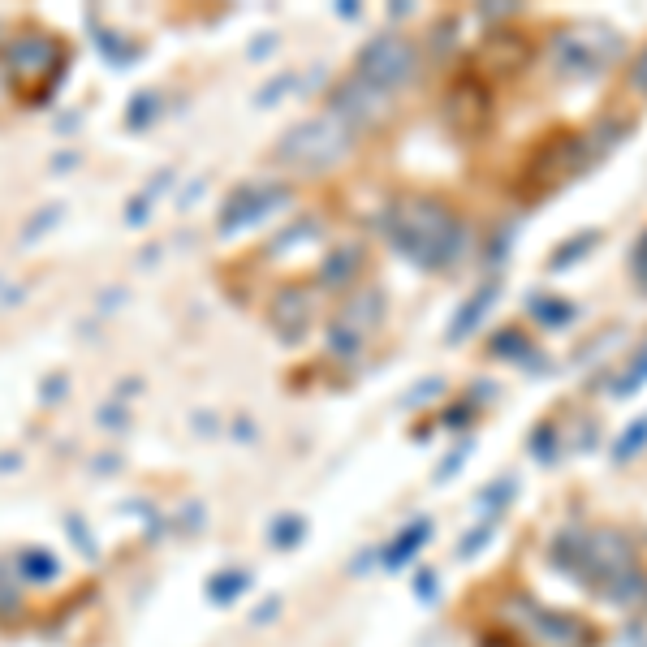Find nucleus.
<instances>
[{"label": "nucleus", "mask_w": 647, "mask_h": 647, "mask_svg": "<svg viewBox=\"0 0 647 647\" xmlns=\"http://www.w3.org/2000/svg\"><path fill=\"white\" fill-rule=\"evenodd\" d=\"M553 561L578 583H591L613 604H639L647 600V574L639 570L635 548L622 531L596 527V531H566L553 548Z\"/></svg>", "instance_id": "1"}, {"label": "nucleus", "mask_w": 647, "mask_h": 647, "mask_svg": "<svg viewBox=\"0 0 647 647\" xmlns=\"http://www.w3.org/2000/svg\"><path fill=\"white\" fill-rule=\"evenodd\" d=\"M363 264H367V251H363L359 242L333 246V251H328V259L320 264V285L324 289H350L354 281H359Z\"/></svg>", "instance_id": "13"}, {"label": "nucleus", "mask_w": 647, "mask_h": 647, "mask_svg": "<svg viewBox=\"0 0 647 647\" xmlns=\"http://www.w3.org/2000/svg\"><path fill=\"white\" fill-rule=\"evenodd\" d=\"M5 65H9V78H57L61 70V44L52 35H13L5 44Z\"/></svg>", "instance_id": "9"}, {"label": "nucleus", "mask_w": 647, "mask_h": 647, "mask_svg": "<svg viewBox=\"0 0 647 647\" xmlns=\"http://www.w3.org/2000/svg\"><path fill=\"white\" fill-rule=\"evenodd\" d=\"M497 294H501V281H488L484 289H479V294L458 311V320L449 324V341H466V337H471V328L484 320V311L492 307V302H497Z\"/></svg>", "instance_id": "15"}, {"label": "nucleus", "mask_w": 647, "mask_h": 647, "mask_svg": "<svg viewBox=\"0 0 647 647\" xmlns=\"http://www.w3.org/2000/svg\"><path fill=\"white\" fill-rule=\"evenodd\" d=\"M384 238L419 268H445L458 259L466 229L440 195H406L384 212Z\"/></svg>", "instance_id": "2"}, {"label": "nucleus", "mask_w": 647, "mask_h": 647, "mask_svg": "<svg viewBox=\"0 0 647 647\" xmlns=\"http://www.w3.org/2000/svg\"><path fill=\"white\" fill-rule=\"evenodd\" d=\"M535 315H540V324H548V328H566L578 315V307L566 298H540L535 302Z\"/></svg>", "instance_id": "17"}, {"label": "nucleus", "mask_w": 647, "mask_h": 647, "mask_svg": "<svg viewBox=\"0 0 647 647\" xmlns=\"http://www.w3.org/2000/svg\"><path fill=\"white\" fill-rule=\"evenodd\" d=\"M415 70H419V48L410 44L406 35H393V31L367 39L359 61H354V78L371 82V87L384 91V95L406 87V82L415 78Z\"/></svg>", "instance_id": "7"}, {"label": "nucleus", "mask_w": 647, "mask_h": 647, "mask_svg": "<svg viewBox=\"0 0 647 647\" xmlns=\"http://www.w3.org/2000/svg\"><path fill=\"white\" fill-rule=\"evenodd\" d=\"M423 540H428V522H419V527H410V531L402 535V540L393 544V553H389V566H402V561H406L410 553H415V548H419Z\"/></svg>", "instance_id": "21"}, {"label": "nucleus", "mask_w": 647, "mask_h": 647, "mask_svg": "<svg viewBox=\"0 0 647 647\" xmlns=\"http://www.w3.org/2000/svg\"><path fill=\"white\" fill-rule=\"evenodd\" d=\"M466 415H471V406H458V410H445V423H449V428H462V423H466Z\"/></svg>", "instance_id": "25"}, {"label": "nucleus", "mask_w": 647, "mask_h": 647, "mask_svg": "<svg viewBox=\"0 0 647 647\" xmlns=\"http://www.w3.org/2000/svg\"><path fill=\"white\" fill-rule=\"evenodd\" d=\"M647 445V415H639L635 423H630V428L622 432V436H617V445H613V458L617 462H630V458H635V453Z\"/></svg>", "instance_id": "18"}, {"label": "nucleus", "mask_w": 647, "mask_h": 647, "mask_svg": "<svg viewBox=\"0 0 647 647\" xmlns=\"http://www.w3.org/2000/svg\"><path fill=\"white\" fill-rule=\"evenodd\" d=\"M596 242H600L596 229H591V233H574V238L561 246V251H553V259H548V272H566V268H574L583 255H591V246H596Z\"/></svg>", "instance_id": "16"}, {"label": "nucleus", "mask_w": 647, "mask_h": 647, "mask_svg": "<svg viewBox=\"0 0 647 647\" xmlns=\"http://www.w3.org/2000/svg\"><path fill=\"white\" fill-rule=\"evenodd\" d=\"M630 82H635V87L647 95V48H643V57L635 61V70H630Z\"/></svg>", "instance_id": "24"}, {"label": "nucleus", "mask_w": 647, "mask_h": 647, "mask_svg": "<svg viewBox=\"0 0 647 647\" xmlns=\"http://www.w3.org/2000/svg\"><path fill=\"white\" fill-rule=\"evenodd\" d=\"M591 160H596V147H591L587 134H557V139L540 143V151H535L527 164V173H522L527 195H548V190H557L561 182L583 173Z\"/></svg>", "instance_id": "6"}, {"label": "nucleus", "mask_w": 647, "mask_h": 647, "mask_svg": "<svg viewBox=\"0 0 647 647\" xmlns=\"http://www.w3.org/2000/svg\"><path fill=\"white\" fill-rule=\"evenodd\" d=\"M531 453L540 462H553L557 458V428L553 423H540V428H535V436H531Z\"/></svg>", "instance_id": "22"}, {"label": "nucleus", "mask_w": 647, "mask_h": 647, "mask_svg": "<svg viewBox=\"0 0 647 647\" xmlns=\"http://www.w3.org/2000/svg\"><path fill=\"white\" fill-rule=\"evenodd\" d=\"M380 315H384V294H380V289H359V294H350V302L341 307L337 328H346V333L363 337L367 328H376Z\"/></svg>", "instance_id": "14"}, {"label": "nucleus", "mask_w": 647, "mask_h": 647, "mask_svg": "<svg viewBox=\"0 0 647 647\" xmlns=\"http://www.w3.org/2000/svg\"><path fill=\"white\" fill-rule=\"evenodd\" d=\"M488 350H492V354H497V359H522V354H527V350H531V341H527V337H522V333H518V328H505V333H497V337H492V341H488Z\"/></svg>", "instance_id": "19"}, {"label": "nucleus", "mask_w": 647, "mask_h": 647, "mask_svg": "<svg viewBox=\"0 0 647 647\" xmlns=\"http://www.w3.org/2000/svg\"><path fill=\"white\" fill-rule=\"evenodd\" d=\"M643 380H647V346L639 350V359L630 363L626 376H617V384H613V397H630V393H639V389H643Z\"/></svg>", "instance_id": "20"}, {"label": "nucleus", "mask_w": 647, "mask_h": 647, "mask_svg": "<svg viewBox=\"0 0 647 647\" xmlns=\"http://www.w3.org/2000/svg\"><path fill=\"white\" fill-rule=\"evenodd\" d=\"M531 61V44L522 35H509V31H497L492 39H484V48H479V65H484L488 74H518L522 65Z\"/></svg>", "instance_id": "12"}, {"label": "nucleus", "mask_w": 647, "mask_h": 647, "mask_svg": "<svg viewBox=\"0 0 647 647\" xmlns=\"http://www.w3.org/2000/svg\"><path fill=\"white\" fill-rule=\"evenodd\" d=\"M328 113H337L341 121H346V126L363 130V126H376L380 117H389V95L376 91L371 82H363V78L350 74L333 91V108H328Z\"/></svg>", "instance_id": "10"}, {"label": "nucleus", "mask_w": 647, "mask_h": 647, "mask_svg": "<svg viewBox=\"0 0 647 647\" xmlns=\"http://www.w3.org/2000/svg\"><path fill=\"white\" fill-rule=\"evenodd\" d=\"M505 617L514 622L518 635L527 643H535V647H591L596 643L587 622H578V617H570V613L540 609L527 591H518V596L505 600Z\"/></svg>", "instance_id": "5"}, {"label": "nucleus", "mask_w": 647, "mask_h": 647, "mask_svg": "<svg viewBox=\"0 0 647 647\" xmlns=\"http://www.w3.org/2000/svg\"><path fill=\"white\" fill-rule=\"evenodd\" d=\"M311 311H315L311 289L307 285H285L277 294V302H272V324H277V333L285 341H298L311 324Z\"/></svg>", "instance_id": "11"}, {"label": "nucleus", "mask_w": 647, "mask_h": 647, "mask_svg": "<svg viewBox=\"0 0 647 647\" xmlns=\"http://www.w3.org/2000/svg\"><path fill=\"white\" fill-rule=\"evenodd\" d=\"M354 134L359 130L346 126L337 113L307 117L277 143L272 160H277L281 169H294V173H324V169H333V164H341L350 156Z\"/></svg>", "instance_id": "4"}, {"label": "nucleus", "mask_w": 647, "mask_h": 647, "mask_svg": "<svg viewBox=\"0 0 647 647\" xmlns=\"http://www.w3.org/2000/svg\"><path fill=\"white\" fill-rule=\"evenodd\" d=\"M445 117H449V126L458 130V134L484 130L488 117H492V95L484 87V78L462 74L458 82H453L449 95H445Z\"/></svg>", "instance_id": "8"}, {"label": "nucleus", "mask_w": 647, "mask_h": 647, "mask_svg": "<svg viewBox=\"0 0 647 647\" xmlns=\"http://www.w3.org/2000/svg\"><path fill=\"white\" fill-rule=\"evenodd\" d=\"M626 52V39L617 26L609 22H570L561 26V31L548 39V65H553L557 78H600L609 74L617 61H622Z\"/></svg>", "instance_id": "3"}, {"label": "nucleus", "mask_w": 647, "mask_h": 647, "mask_svg": "<svg viewBox=\"0 0 647 647\" xmlns=\"http://www.w3.org/2000/svg\"><path fill=\"white\" fill-rule=\"evenodd\" d=\"M630 272L643 281V289H647V233L635 242V251H630Z\"/></svg>", "instance_id": "23"}]
</instances>
